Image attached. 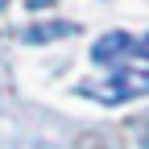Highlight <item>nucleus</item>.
Returning a JSON list of instances; mask_svg holds the SVG:
<instances>
[{
	"label": "nucleus",
	"mask_w": 149,
	"mask_h": 149,
	"mask_svg": "<svg viewBox=\"0 0 149 149\" xmlns=\"http://www.w3.org/2000/svg\"><path fill=\"white\" fill-rule=\"evenodd\" d=\"M0 149H54V145L37 137H21V141H0Z\"/></svg>",
	"instance_id": "4"
},
{
	"label": "nucleus",
	"mask_w": 149,
	"mask_h": 149,
	"mask_svg": "<svg viewBox=\"0 0 149 149\" xmlns=\"http://www.w3.org/2000/svg\"><path fill=\"white\" fill-rule=\"evenodd\" d=\"M133 50V37H128L124 29H112V33H104L95 46H91V58L95 62H112V58H120V54H128Z\"/></svg>",
	"instance_id": "3"
},
{
	"label": "nucleus",
	"mask_w": 149,
	"mask_h": 149,
	"mask_svg": "<svg viewBox=\"0 0 149 149\" xmlns=\"http://www.w3.org/2000/svg\"><path fill=\"white\" fill-rule=\"evenodd\" d=\"M74 33H79L74 21H46V25H29V29L21 33V42L42 46V42H58V37H74Z\"/></svg>",
	"instance_id": "2"
},
{
	"label": "nucleus",
	"mask_w": 149,
	"mask_h": 149,
	"mask_svg": "<svg viewBox=\"0 0 149 149\" xmlns=\"http://www.w3.org/2000/svg\"><path fill=\"white\" fill-rule=\"evenodd\" d=\"M0 4H4V0H0Z\"/></svg>",
	"instance_id": "7"
},
{
	"label": "nucleus",
	"mask_w": 149,
	"mask_h": 149,
	"mask_svg": "<svg viewBox=\"0 0 149 149\" xmlns=\"http://www.w3.org/2000/svg\"><path fill=\"white\" fill-rule=\"evenodd\" d=\"M128 54H141V58H149V33H145V37H137V42H133V50H128Z\"/></svg>",
	"instance_id": "5"
},
{
	"label": "nucleus",
	"mask_w": 149,
	"mask_h": 149,
	"mask_svg": "<svg viewBox=\"0 0 149 149\" xmlns=\"http://www.w3.org/2000/svg\"><path fill=\"white\" fill-rule=\"evenodd\" d=\"M141 149H149V128H145V133H141Z\"/></svg>",
	"instance_id": "6"
},
{
	"label": "nucleus",
	"mask_w": 149,
	"mask_h": 149,
	"mask_svg": "<svg viewBox=\"0 0 149 149\" xmlns=\"http://www.w3.org/2000/svg\"><path fill=\"white\" fill-rule=\"evenodd\" d=\"M149 91V70H124V66H116V70H108L104 79H87V83H79V95H87V100H95V104H124V100H133V95H145Z\"/></svg>",
	"instance_id": "1"
}]
</instances>
